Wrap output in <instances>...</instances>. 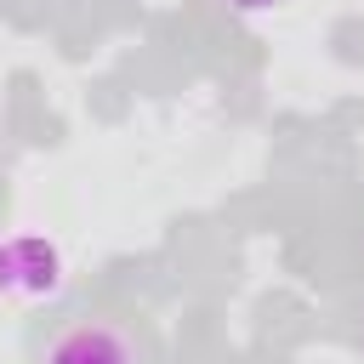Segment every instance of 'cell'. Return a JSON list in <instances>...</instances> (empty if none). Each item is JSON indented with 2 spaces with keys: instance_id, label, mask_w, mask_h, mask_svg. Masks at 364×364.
I'll return each mask as SVG.
<instances>
[{
  "instance_id": "6da1fadb",
  "label": "cell",
  "mask_w": 364,
  "mask_h": 364,
  "mask_svg": "<svg viewBox=\"0 0 364 364\" xmlns=\"http://www.w3.org/2000/svg\"><path fill=\"white\" fill-rule=\"evenodd\" d=\"M63 279V256L57 245L23 233V239H0V296H51Z\"/></svg>"
},
{
  "instance_id": "3957f363",
  "label": "cell",
  "mask_w": 364,
  "mask_h": 364,
  "mask_svg": "<svg viewBox=\"0 0 364 364\" xmlns=\"http://www.w3.org/2000/svg\"><path fill=\"white\" fill-rule=\"evenodd\" d=\"M239 11H273V6H284V0H233Z\"/></svg>"
},
{
  "instance_id": "7a4b0ae2",
  "label": "cell",
  "mask_w": 364,
  "mask_h": 364,
  "mask_svg": "<svg viewBox=\"0 0 364 364\" xmlns=\"http://www.w3.org/2000/svg\"><path fill=\"white\" fill-rule=\"evenodd\" d=\"M46 364H136V353L114 324H74L51 341Z\"/></svg>"
}]
</instances>
